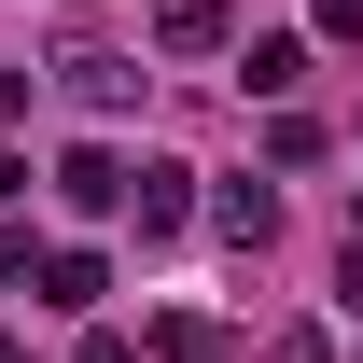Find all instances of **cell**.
<instances>
[{
    "label": "cell",
    "mask_w": 363,
    "mask_h": 363,
    "mask_svg": "<svg viewBox=\"0 0 363 363\" xmlns=\"http://www.w3.org/2000/svg\"><path fill=\"white\" fill-rule=\"evenodd\" d=\"M56 196H70V210H126V154H112V140H70V154H56Z\"/></svg>",
    "instance_id": "1"
},
{
    "label": "cell",
    "mask_w": 363,
    "mask_h": 363,
    "mask_svg": "<svg viewBox=\"0 0 363 363\" xmlns=\"http://www.w3.org/2000/svg\"><path fill=\"white\" fill-rule=\"evenodd\" d=\"M56 84L84 98V112H126V98H140V70H126L112 43H70V56H56Z\"/></svg>",
    "instance_id": "2"
},
{
    "label": "cell",
    "mask_w": 363,
    "mask_h": 363,
    "mask_svg": "<svg viewBox=\"0 0 363 363\" xmlns=\"http://www.w3.org/2000/svg\"><path fill=\"white\" fill-rule=\"evenodd\" d=\"M154 43L168 56H224L238 28H224V0H154Z\"/></svg>",
    "instance_id": "3"
},
{
    "label": "cell",
    "mask_w": 363,
    "mask_h": 363,
    "mask_svg": "<svg viewBox=\"0 0 363 363\" xmlns=\"http://www.w3.org/2000/svg\"><path fill=\"white\" fill-rule=\"evenodd\" d=\"M210 224H224L238 252H266V238H279V196H266V182H224V196H210Z\"/></svg>",
    "instance_id": "4"
},
{
    "label": "cell",
    "mask_w": 363,
    "mask_h": 363,
    "mask_svg": "<svg viewBox=\"0 0 363 363\" xmlns=\"http://www.w3.org/2000/svg\"><path fill=\"white\" fill-rule=\"evenodd\" d=\"M126 210H140V238H182V210H196V196H182V168H140Z\"/></svg>",
    "instance_id": "5"
},
{
    "label": "cell",
    "mask_w": 363,
    "mask_h": 363,
    "mask_svg": "<svg viewBox=\"0 0 363 363\" xmlns=\"http://www.w3.org/2000/svg\"><path fill=\"white\" fill-rule=\"evenodd\" d=\"M98 294H112L98 252H43V308H98Z\"/></svg>",
    "instance_id": "6"
},
{
    "label": "cell",
    "mask_w": 363,
    "mask_h": 363,
    "mask_svg": "<svg viewBox=\"0 0 363 363\" xmlns=\"http://www.w3.org/2000/svg\"><path fill=\"white\" fill-rule=\"evenodd\" d=\"M238 84H252V98H294V84H308V43H252V56H238Z\"/></svg>",
    "instance_id": "7"
},
{
    "label": "cell",
    "mask_w": 363,
    "mask_h": 363,
    "mask_svg": "<svg viewBox=\"0 0 363 363\" xmlns=\"http://www.w3.org/2000/svg\"><path fill=\"white\" fill-rule=\"evenodd\" d=\"M154 350H168V363H210V350H224V321H210V308H168V321H154Z\"/></svg>",
    "instance_id": "8"
},
{
    "label": "cell",
    "mask_w": 363,
    "mask_h": 363,
    "mask_svg": "<svg viewBox=\"0 0 363 363\" xmlns=\"http://www.w3.org/2000/svg\"><path fill=\"white\" fill-rule=\"evenodd\" d=\"M14 279H43V238L28 224H0V294H14Z\"/></svg>",
    "instance_id": "9"
},
{
    "label": "cell",
    "mask_w": 363,
    "mask_h": 363,
    "mask_svg": "<svg viewBox=\"0 0 363 363\" xmlns=\"http://www.w3.org/2000/svg\"><path fill=\"white\" fill-rule=\"evenodd\" d=\"M14 112H28V70H0V126H14Z\"/></svg>",
    "instance_id": "10"
},
{
    "label": "cell",
    "mask_w": 363,
    "mask_h": 363,
    "mask_svg": "<svg viewBox=\"0 0 363 363\" xmlns=\"http://www.w3.org/2000/svg\"><path fill=\"white\" fill-rule=\"evenodd\" d=\"M321 28H335V43H350V28H363V0H321Z\"/></svg>",
    "instance_id": "11"
},
{
    "label": "cell",
    "mask_w": 363,
    "mask_h": 363,
    "mask_svg": "<svg viewBox=\"0 0 363 363\" xmlns=\"http://www.w3.org/2000/svg\"><path fill=\"white\" fill-rule=\"evenodd\" d=\"M14 196H28V154H0V210H14Z\"/></svg>",
    "instance_id": "12"
},
{
    "label": "cell",
    "mask_w": 363,
    "mask_h": 363,
    "mask_svg": "<svg viewBox=\"0 0 363 363\" xmlns=\"http://www.w3.org/2000/svg\"><path fill=\"white\" fill-rule=\"evenodd\" d=\"M350 252H363V210H350Z\"/></svg>",
    "instance_id": "13"
}]
</instances>
